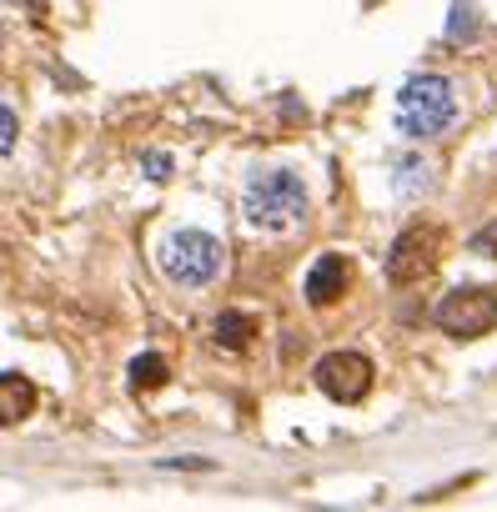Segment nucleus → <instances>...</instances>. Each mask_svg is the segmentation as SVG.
<instances>
[{"label": "nucleus", "instance_id": "nucleus-4", "mask_svg": "<svg viewBox=\"0 0 497 512\" xmlns=\"http://www.w3.org/2000/svg\"><path fill=\"white\" fill-rule=\"evenodd\" d=\"M497 322V297L487 287H457L437 302V327L447 337H482Z\"/></svg>", "mask_w": 497, "mask_h": 512}, {"label": "nucleus", "instance_id": "nucleus-1", "mask_svg": "<svg viewBox=\"0 0 497 512\" xmlns=\"http://www.w3.org/2000/svg\"><path fill=\"white\" fill-rule=\"evenodd\" d=\"M241 211L257 231H292L307 216V186L297 171H262L241 196Z\"/></svg>", "mask_w": 497, "mask_h": 512}, {"label": "nucleus", "instance_id": "nucleus-15", "mask_svg": "<svg viewBox=\"0 0 497 512\" xmlns=\"http://www.w3.org/2000/svg\"><path fill=\"white\" fill-rule=\"evenodd\" d=\"M26 6H36V0H26Z\"/></svg>", "mask_w": 497, "mask_h": 512}, {"label": "nucleus", "instance_id": "nucleus-3", "mask_svg": "<svg viewBox=\"0 0 497 512\" xmlns=\"http://www.w3.org/2000/svg\"><path fill=\"white\" fill-rule=\"evenodd\" d=\"M156 262H161V272H166L176 287H211V282L221 277L226 251H221V241H216L211 231L181 226V231H171V236L156 246Z\"/></svg>", "mask_w": 497, "mask_h": 512}, {"label": "nucleus", "instance_id": "nucleus-13", "mask_svg": "<svg viewBox=\"0 0 497 512\" xmlns=\"http://www.w3.org/2000/svg\"><path fill=\"white\" fill-rule=\"evenodd\" d=\"M472 31H477L472 6H462V0H457V6H452V26H447V36H452V41H462V36H472Z\"/></svg>", "mask_w": 497, "mask_h": 512}, {"label": "nucleus", "instance_id": "nucleus-8", "mask_svg": "<svg viewBox=\"0 0 497 512\" xmlns=\"http://www.w3.org/2000/svg\"><path fill=\"white\" fill-rule=\"evenodd\" d=\"M36 412V382L21 372H0V427H16Z\"/></svg>", "mask_w": 497, "mask_h": 512}, {"label": "nucleus", "instance_id": "nucleus-2", "mask_svg": "<svg viewBox=\"0 0 497 512\" xmlns=\"http://www.w3.org/2000/svg\"><path fill=\"white\" fill-rule=\"evenodd\" d=\"M457 121V91L447 76H412L397 96V126L412 141H432Z\"/></svg>", "mask_w": 497, "mask_h": 512}, {"label": "nucleus", "instance_id": "nucleus-12", "mask_svg": "<svg viewBox=\"0 0 497 512\" xmlns=\"http://www.w3.org/2000/svg\"><path fill=\"white\" fill-rule=\"evenodd\" d=\"M16 136H21V121H16V111H11L6 101H0V156H11Z\"/></svg>", "mask_w": 497, "mask_h": 512}, {"label": "nucleus", "instance_id": "nucleus-9", "mask_svg": "<svg viewBox=\"0 0 497 512\" xmlns=\"http://www.w3.org/2000/svg\"><path fill=\"white\" fill-rule=\"evenodd\" d=\"M211 332H216V347H226V352H246V347H252V337H257V322L246 317V312H221Z\"/></svg>", "mask_w": 497, "mask_h": 512}, {"label": "nucleus", "instance_id": "nucleus-14", "mask_svg": "<svg viewBox=\"0 0 497 512\" xmlns=\"http://www.w3.org/2000/svg\"><path fill=\"white\" fill-rule=\"evenodd\" d=\"M166 171H171V156H156V151H151V156H146V176H151V181H166Z\"/></svg>", "mask_w": 497, "mask_h": 512}, {"label": "nucleus", "instance_id": "nucleus-7", "mask_svg": "<svg viewBox=\"0 0 497 512\" xmlns=\"http://www.w3.org/2000/svg\"><path fill=\"white\" fill-rule=\"evenodd\" d=\"M347 282H352V267H347V256H337V251H327L322 262L307 272V302L312 307H332L342 292H347Z\"/></svg>", "mask_w": 497, "mask_h": 512}, {"label": "nucleus", "instance_id": "nucleus-10", "mask_svg": "<svg viewBox=\"0 0 497 512\" xmlns=\"http://www.w3.org/2000/svg\"><path fill=\"white\" fill-rule=\"evenodd\" d=\"M166 372H171V367H166L156 352H141V357H131V367H126L131 387H141V392H146V387H161V382H166Z\"/></svg>", "mask_w": 497, "mask_h": 512}, {"label": "nucleus", "instance_id": "nucleus-6", "mask_svg": "<svg viewBox=\"0 0 497 512\" xmlns=\"http://www.w3.org/2000/svg\"><path fill=\"white\" fill-rule=\"evenodd\" d=\"M317 387L332 397V402H362L372 392V362L362 352H327L317 367H312Z\"/></svg>", "mask_w": 497, "mask_h": 512}, {"label": "nucleus", "instance_id": "nucleus-5", "mask_svg": "<svg viewBox=\"0 0 497 512\" xmlns=\"http://www.w3.org/2000/svg\"><path fill=\"white\" fill-rule=\"evenodd\" d=\"M437 251H442V236H437V226H407L397 241H392V251H387V277L392 282H422L432 267H437Z\"/></svg>", "mask_w": 497, "mask_h": 512}, {"label": "nucleus", "instance_id": "nucleus-11", "mask_svg": "<svg viewBox=\"0 0 497 512\" xmlns=\"http://www.w3.org/2000/svg\"><path fill=\"white\" fill-rule=\"evenodd\" d=\"M427 176H432V166H427V161H417V156H407V161L397 166V191H402V196L427 191Z\"/></svg>", "mask_w": 497, "mask_h": 512}]
</instances>
